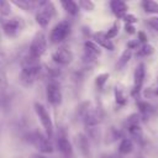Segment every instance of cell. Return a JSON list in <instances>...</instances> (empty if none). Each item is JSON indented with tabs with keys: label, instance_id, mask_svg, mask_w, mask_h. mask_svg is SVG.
<instances>
[{
	"label": "cell",
	"instance_id": "cell-1",
	"mask_svg": "<svg viewBox=\"0 0 158 158\" xmlns=\"http://www.w3.org/2000/svg\"><path fill=\"white\" fill-rule=\"evenodd\" d=\"M41 73V64L38 63V59H35L30 56H27V59L23 62L22 70L20 73V81L23 86H30L32 85L38 75Z\"/></svg>",
	"mask_w": 158,
	"mask_h": 158
},
{
	"label": "cell",
	"instance_id": "cell-2",
	"mask_svg": "<svg viewBox=\"0 0 158 158\" xmlns=\"http://www.w3.org/2000/svg\"><path fill=\"white\" fill-rule=\"evenodd\" d=\"M38 9H37V14H36V22L41 26V27H47L49 25V22L52 21V19L56 16V7L53 2H48V1H43L38 4Z\"/></svg>",
	"mask_w": 158,
	"mask_h": 158
},
{
	"label": "cell",
	"instance_id": "cell-3",
	"mask_svg": "<svg viewBox=\"0 0 158 158\" xmlns=\"http://www.w3.org/2000/svg\"><path fill=\"white\" fill-rule=\"evenodd\" d=\"M35 112L44 130L46 136L51 139L53 137V132H54V127H53V122H52V117L48 112V110L40 102H35Z\"/></svg>",
	"mask_w": 158,
	"mask_h": 158
},
{
	"label": "cell",
	"instance_id": "cell-4",
	"mask_svg": "<svg viewBox=\"0 0 158 158\" xmlns=\"http://www.w3.org/2000/svg\"><path fill=\"white\" fill-rule=\"evenodd\" d=\"M46 49H47V38L42 31H38L31 41L28 48V56L35 59H40L42 54L46 52Z\"/></svg>",
	"mask_w": 158,
	"mask_h": 158
},
{
	"label": "cell",
	"instance_id": "cell-5",
	"mask_svg": "<svg viewBox=\"0 0 158 158\" xmlns=\"http://www.w3.org/2000/svg\"><path fill=\"white\" fill-rule=\"evenodd\" d=\"M69 33H70V23H69V21L63 20V21H59L51 30L48 38L52 43H60L68 37Z\"/></svg>",
	"mask_w": 158,
	"mask_h": 158
},
{
	"label": "cell",
	"instance_id": "cell-6",
	"mask_svg": "<svg viewBox=\"0 0 158 158\" xmlns=\"http://www.w3.org/2000/svg\"><path fill=\"white\" fill-rule=\"evenodd\" d=\"M25 27V21L21 17H11L2 22V31L7 37H16Z\"/></svg>",
	"mask_w": 158,
	"mask_h": 158
},
{
	"label": "cell",
	"instance_id": "cell-7",
	"mask_svg": "<svg viewBox=\"0 0 158 158\" xmlns=\"http://www.w3.org/2000/svg\"><path fill=\"white\" fill-rule=\"evenodd\" d=\"M46 96L52 106H57L62 102V89H60V84L57 80L53 79L47 84Z\"/></svg>",
	"mask_w": 158,
	"mask_h": 158
},
{
	"label": "cell",
	"instance_id": "cell-8",
	"mask_svg": "<svg viewBox=\"0 0 158 158\" xmlns=\"http://www.w3.org/2000/svg\"><path fill=\"white\" fill-rule=\"evenodd\" d=\"M31 142L33 143V146L41 152V153H52L53 152V144L51 142V139L41 133L40 131H36L33 135H32V138H31Z\"/></svg>",
	"mask_w": 158,
	"mask_h": 158
},
{
	"label": "cell",
	"instance_id": "cell-9",
	"mask_svg": "<svg viewBox=\"0 0 158 158\" xmlns=\"http://www.w3.org/2000/svg\"><path fill=\"white\" fill-rule=\"evenodd\" d=\"M146 78V65L144 63H138L135 68L133 73V89H132V95L137 96L143 86V81Z\"/></svg>",
	"mask_w": 158,
	"mask_h": 158
},
{
	"label": "cell",
	"instance_id": "cell-10",
	"mask_svg": "<svg viewBox=\"0 0 158 158\" xmlns=\"http://www.w3.org/2000/svg\"><path fill=\"white\" fill-rule=\"evenodd\" d=\"M52 59L59 65H68L73 60V53L67 47H59L52 53Z\"/></svg>",
	"mask_w": 158,
	"mask_h": 158
},
{
	"label": "cell",
	"instance_id": "cell-11",
	"mask_svg": "<svg viewBox=\"0 0 158 158\" xmlns=\"http://www.w3.org/2000/svg\"><path fill=\"white\" fill-rule=\"evenodd\" d=\"M57 147L59 149V152L63 154L64 158H70L73 154V148L72 144L67 137V135L64 132H59L58 137H57Z\"/></svg>",
	"mask_w": 158,
	"mask_h": 158
},
{
	"label": "cell",
	"instance_id": "cell-12",
	"mask_svg": "<svg viewBox=\"0 0 158 158\" xmlns=\"http://www.w3.org/2000/svg\"><path fill=\"white\" fill-rule=\"evenodd\" d=\"M93 41H94L99 47H102V48H105V49H107V51H114V48H115L112 41H111L110 38H107V36H106L105 32H101V31L95 32V33L93 35Z\"/></svg>",
	"mask_w": 158,
	"mask_h": 158
},
{
	"label": "cell",
	"instance_id": "cell-13",
	"mask_svg": "<svg viewBox=\"0 0 158 158\" xmlns=\"http://www.w3.org/2000/svg\"><path fill=\"white\" fill-rule=\"evenodd\" d=\"M110 7H111L112 14L117 19H122L127 14V10H128V5L125 1H121V0H112L110 2Z\"/></svg>",
	"mask_w": 158,
	"mask_h": 158
},
{
	"label": "cell",
	"instance_id": "cell-14",
	"mask_svg": "<svg viewBox=\"0 0 158 158\" xmlns=\"http://www.w3.org/2000/svg\"><path fill=\"white\" fill-rule=\"evenodd\" d=\"M77 146H78L81 156H84L85 158L90 157V143H89V138L85 135L79 133L77 136Z\"/></svg>",
	"mask_w": 158,
	"mask_h": 158
},
{
	"label": "cell",
	"instance_id": "cell-15",
	"mask_svg": "<svg viewBox=\"0 0 158 158\" xmlns=\"http://www.w3.org/2000/svg\"><path fill=\"white\" fill-rule=\"evenodd\" d=\"M133 151V142L130 138H122L118 144V153L120 154H128Z\"/></svg>",
	"mask_w": 158,
	"mask_h": 158
},
{
	"label": "cell",
	"instance_id": "cell-16",
	"mask_svg": "<svg viewBox=\"0 0 158 158\" xmlns=\"http://www.w3.org/2000/svg\"><path fill=\"white\" fill-rule=\"evenodd\" d=\"M62 7L65 10V12H68L70 16H77L79 14V6H78V2L75 1H62L60 2Z\"/></svg>",
	"mask_w": 158,
	"mask_h": 158
},
{
	"label": "cell",
	"instance_id": "cell-17",
	"mask_svg": "<svg viewBox=\"0 0 158 158\" xmlns=\"http://www.w3.org/2000/svg\"><path fill=\"white\" fill-rule=\"evenodd\" d=\"M131 57H132V51L128 49V48L125 49V51L122 52V54L120 56L117 63H116V69H117V70H121L123 67H126V64L130 62Z\"/></svg>",
	"mask_w": 158,
	"mask_h": 158
},
{
	"label": "cell",
	"instance_id": "cell-18",
	"mask_svg": "<svg viewBox=\"0 0 158 158\" xmlns=\"http://www.w3.org/2000/svg\"><path fill=\"white\" fill-rule=\"evenodd\" d=\"M144 12L151 14V15H157L158 14V2L152 1V0H144L141 2Z\"/></svg>",
	"mask_w": 158,
	"mask_h": 158
},
{
	"label": "cell",
	"instance_id": "cell-19",
	"mask_svg": "<svg viewBox=\"0 0 158 158\" xmlns=\"http://www.w3.org/2000/svg\"><path fill=\"white\" fill-rule=\"evenodd\" d=\"M12 4H14L15 6H17V7L25 10V11L35 10L36 6L38 5V2H33V1H28V0H20V1L15 0V1H12Z\"/></svg>",
	"mask_w": 158,
	"mask_h": 158
},
{
	"label": "cell",
	"instance_id": "cell-20",
	"mask_svg": "<svg viewBox=\"0 0 158 158\" xmlns=\"http://www.w3.org/2000/svg\"><path fill=\"white\" fill-rule=\"evenodd\" d=\"M137 106L139 109V112L143 116H149V115H152L154 112V107L149 102H147V101H143V100L142 101H138L137 102Z\"/></svg>",
	"mask_w": 158,
	"mask_h": 158
},
{
	"label": "cell",
	"instance_id": "cell-21",
	"mask_svg": "<svg viewBox=\"0 0 158 158\" xmlns=\"http://www.w3.org/2000/svg\"><path fill=\"white\" fill-rule=\"evenodd\" d=\"M120 138H121V132L116 127H110L107 130V132H106V143L116 142Z\"/></svg>",
	"mask_w": 158,
	"mask_h": 158
},
{
	"label": "cell",
	"instance_id": "cell-22",
	"mask_svg": "<svg viewBox=\"0 0 158 158\" xmlns=\"http://www.w3.org/2000/svg\"><path fill=\"white\" fill-rule=\"evenodd\" d=\"M9 88V80H7V74L5 67L0 63V89L6 90Z\"/></svg>",
	"mask_w": 158,
	"mask_h": 158
},
{
	"label": "cell",
	"instance_id": "cell-23",
	"mask_svg": "<svg viewBox=\"0 0 158 158\" xmlns=\"http://www.w3.org/2000/svg\"><path fill=\"white\" fill-rule=\"evenodd\" d=\"M128 132H130V135L133 137L135 141H137V142H141V141H142V128H141L139 125L128 127Z\"/></svg>",
	"mask_w": 158,
	"mask_h": 158
},
{
	"label": "cell",
	"instance_id": "cell-24",
	"mask_svg": "<svg viewBox=\"0 0 158 158\" xmlns=\"http://www.w3.org/2000/svg\"><path fill=\"white\" fill-rule=\"evenodd\" d=\"M153 52H154V47L152 44H149V43H146V44H142L141 46V48L138 49L137 56H139V57H147V56H151Z\"/></svg>",
	"mask_w": 158,
	"mask_h": 158
},
{
	"label": "cell",
	"instance_id": "cell-25",
	"mask_svg": "<svg viewBox=\"0 0 158 158\" xmlns=\"http://www.w3.org/2000/svg\"><path fill=\"white\" fill-rule=\"evenodd\" d=\"M141 122V115L139 114H131L127 118H126V127H131V126H137Z\"/></svg>",
	"mask_w": 158,
	"mask_h": 158
},
{
	"label": "cell",
	"instance_id": "cell-26",
	"mask_svg": "<svg viewBox=\"0 0 158 158\" xmlns=\"http://www.w3.org/2000/svg\"><path fill=\"white\" fill-rule=\"evenodd\" d=\"M109 77H110L109 73H101V74H99V75L96 77V79H95V84H96V86H98L99 89H102L104 85L106 84Z\"/></svg>",
	"mask_w": 158,
	"mask_h": 158
},
{
	"label": "cell",
	"instance_id": "cell-27",
	"mask_svg": "<svg viewBox=\"0 0 158 158\" xmlns=\"http://www.w3.org/2000/svg\"><path fill=\"white\" fill-rule=\"evenodd\" d=\"M115 99H116V102L118 105H123L126 104V96L123 94V90L120 88V86H116L115 88Z\"/></svg>",
	"mask_w": 158,
	"mask_h": 158
},
{
	"label": "cell",
	"instance_id": "cell-28",
	"mask_svg": "<svg viewBox=\"0 0 158 158\" xmlns=\"http://www.w3.org/2000/svg\"><path fill=\"white\" fill-rule=\"evenodd\" d=\"M118 31H120V23H118V21H116V22H115V23L109 28V31H107V32H105V33H106L107 38L112 40V38H115V37L118 35Z\"/></svg>",
	"mask_w": 158,
	"mask_h": 158
},
{
	"label": "cell",
	"instance_id": "cell-29",
	"mask_svg": "<svg viewBox=\"0 0 158 158\" xmlns=\"http://www.w3.org/2000/svg\"><path fill=\"white\" fill-rule=\"evenodd\" d=\"M78 6H79V9L85 10V11H93V10L95 9V4H94L93 1H89V0L79 1V2H78Z\"/></svg>",
	"mask_w": 158,
	"mask_h": 158
},
{
	"label": "cell",
	"instance_id": "cell-30",
	"mask_svg": "<svg viewBox=\"0 0 158 158\" xmlns=\"http://www.w3.org/2000/svg\"><path fill=\"white\" fill-rule=\"evenodd\" d=\"M11 11V4L7 1H0V14L2 16H7Z\"/></svg>",
	"mask_w": 158,
	"mask_h": 158
},
{
	"label": "cell",
	"instance_id": "cell-31",
	"mask_svg": "<svg viewBox=\"0 0 158 158\" xmlns=\"http://www.w3.org/2000/svg\"><path fill=\"white\" fill-rule=\"evenodd\" d=\"M147 25H148L152 30H154V31L158 32V16H152V17H149V19L147 20Z\"/></svg>",
	"mask_w": 158,
	"mask_h": 158
},
{
	"label": "cell",
	"instance_id": "cell-32",
	"mask_svg": "<svg viewBox=\"0 0 158 158\" xmlns=\"http://www.w3.org/2000/svg\"><path fill=\"white\" fill-rule=\"evenodd\" d=\"M122 20H125L126 23H130V25H133L135 22H137V17H136L135 15H132V14H126V15L122 17Z\"/></svg>",
	"mask_w": 158,
	"mask_h": 158
},
{
	"label": "cell",
	"instance_id": "cell-33",
	"mask_svg": "<svg viewBox=\"0 0 158 158\" xmlns=\"http://www.w3.org/2000/svg\"><path fill=\"white\" fill-rule=\"evenodd\" d=\"M139 43H142V44H146L147 43V41H148V38H147V35L143 32V31H139L138 32V40H137Z\"/></svg>",
	"mask_w": 158,
	"mask_h": 158
},
{
	"label": "cell",
	"instance_id": "cell-34",
	"mask_svg": "<svg viewBox=\"0 0 158 158\" xmlns=\"http://www.w3.org/2000/svg\"><path fill=\"white\" fill-rule=\"evenodd\" d=\"M125 30H126V32H127L128 35H133V33L136 32L135 26H133V25H130V23H126V25H125Z\"/></svg>",
	"mask_w": 158,
	"mask_h": 158
},
{
	"label": "cell",
	"instance_id": "cell-35",
	"mask_svg": "<svg viewBox=\"0 0 158 158\" xmlns=\"http://www.w3.org/2000/svg\"><path fill=\"white\" fill-rule=\"evenodd\" d=\"M138 44H139V42H138V41H131V42H128V44H127V48L132 51V49L137 48V47H138Z\"/></svg>",
	"mask_w": 158,
	"mask_h": 158
},
{
	"label": "cell",
	"instance_id": "cell-36",
	"mask_svg": "<svg viewBox=\"0 0 158 158\" xmlns=\"http://www.w3.org/2000/svg\"><path fill=\"white\" fill-rule=\"evenodd\" d=\"M101 158H120V156H117V154H104Z\"/></svg>",
	"mask_w": 158,
	"mask_h": 158
},
{
	"label": "cell",
	"instance_id": "cell-37",
	"mask_svg": "<svg viewBox=\"0 0 158 158\" xmlns=\"http://www.w3.org/2000/svg\"><path fill=\"white\" fill-rule=\"evenodd\" d=\"M33 158H47V157H44V156H42V154H35Z\"/></svg>",
	"mask_w": 158,
	"mask_h": 158
},
{
	"label": "cell",
	"instance_id": "cell-38",
	"mask_svg": "<svg viewBox=\"0 0 158 158\" xmlns=\"http://www.w3.org/2000/svg\"><path fill=\"white\" fill-rule=\"evenodd\" d=\"M154 91H156V95H158V86H157V89H156Z\"/></svg>",
	"mask_w": 158,
	"mask_h": 158
},
{
	"label": "cell",
	"instance_id": "cell-39",
	"mask_svg": "<svg viewBox=\"0 0 158 158\" xmlns=\"http://www.w3.org/2000/svg\"><path fill=\"white\" fill-rule=\"evenodd\" d=\"M136 158H146V157H142V156H139V157H136Z\"/></svg>",
	"mask_w": 158,
	"mask_h": 158
},
{
	"label": "cell",
	"instance_id": "cell-40",
	"mask_svg": "<svg viewBox=\"0 0 158 158\" xmlns=\"http://www.w3.org/2000/svg\"><path fill=\"white\" fill-rule=\"evenodd\" d=\"M17 158H21V157H17Z\"/></svg>",
	"mask_w": 158,
	"mask_h": 158
}]
</instances>
